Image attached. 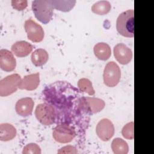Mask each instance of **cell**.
Returning a JSON list of instances; mask_svg holds the SVG:
<instances>
[{
  "label": "cell",
  "instance_id": "cell-1",
  "mask_svg": "<svg viewBox=\"0 0 154 154\" xmlns=\"http://www.w3.org/2000/svg\"><path fill=\"white\" fill-rule=\"evenodd\" d=\"M35 17L42 23L46 24L52 19L54 8L53 0H35L32 3Z\"/></svg>",
  "mask_w": 154,
  "mask_h": 154
},
{
  "label": "cell",
  "instance_id": "cell-2",
  "mask_svg": "<svg viewBox=\"0 0 154 154\" xmlns=\"http://www.w3.org/2000/svg\"><path fill=\"white\" fill-rule=\"evenodd\" d=\"M133 10H128L123 11L117 17L116 28L118 32L126 37H133L134 35Z\"/></svg>",
  "mask_w": 154,
  "mask_h": 154
},
{
  "label": "cell",
  "instance_id": "cell-3",
  "mask_svg": "<svg viewBox=\"0 0 154 154\" xmlns=\"http://www.w3.org/2000/svg\"><path fill=\"white\" fill-rule=\"evenodd\" d=\"M37 119L43 125L49 126L55 123L57 113L54 107L48 103L37 105L35 110Z\"/></svg>",
  "mask_w": 154,
  "mask_h": 154
},
{
  "label": "cell",
  "instance_id": "cell-4",
  "mask_svg": "<svg viewBox=\"0 0 154 154\" xmlns=\"http://www.w3.org/2000/svg\"><path fill=\"white\" fill-rule=\"evenodd\" d=\"M21 77L17 73L10 75L0 81V96L6 97L17 91L21 82Z\"/></svg>",
  "mask_w": 154,
  "mask_h": 154
},
{
  "label": "cell",
  "instance_id": "cell-5",
  "mask_svg": "<svg viewBox=\"0 0 154 154\" xmlns=\"http://www.w3.org/2000/svg\"><path fill=\"white\" fill-rule=\"evenodd\" d=\"M121 71L119 66L114 61L108 62L105 67L103 78L104 84L109 87L116 86L120 81Z\"/></svg>",
  "mask_w": 154,
  "mask_h": 154
},
{
  "label": "cell",
  "instance_id": "cell-6",
  "mask_svg": "<svg viewBox=\"0 0 154 154\" xmlns=\"http://www.w3.org/2000/svg\"><path fill=\"white\" fill-rule=\"evenodd\" d=\"M105 106V102L99 98L82 97L79 99V108L89 114H96L101 111Z\"/></svg>",
  "mask_w": 154,
  "mask_h": 154
},
{
  "label": "cell",
  "instance_id": "cell-7",
  "mask_svg": "<svg viewBox=\"0 0 154 154\" xmlns=\"http://www.w3.org/2000/svg\"><path fill=\"white\" fill-rule=\"evenodd\" d=\"M76 135L74 129L67 124H60L53 130L54 139L60 143H68L72 141Z\"/></svg>",
  "mask_w": 154,
  "mask_h": 154
},
{
  "label": "cell",
  "instance_id": "cell-8",
  "mask_svg": "<svg viewBox=\"0 0 154 154\" xmlns=\"http://www.w3.org/2000/svg\"><path fill=\"white\" fill-rule=\"evenodd\" d=\"M24 27L29 40L32 42L38 43L44 38V31L42 26L32 19H28L25 22Z\"/></svg>",
  "mask_w": 154,
  "mask_h": 154
},
{
  "label": "cell",
  "instance_id": "cell-9",
  "mask_svg": "<svg viewBox=\"0 0 154 154\" xmlns=\"http://www.w3.org/2000/svg\"><path fill=\"white\" fill-rule=\"evenodd\" d=\"M114 126L111 120L108 119H101L96 125V132L99 138L103 141L109 140L114 134Z\"/></svg>",
  "mask_w": 154,
  "mask_h": 154
},
{
  "label": "cell",
  "instance_id": "cell-10",
  "mask_svg": "<svg viewBox=\"0 0 154 154\" xmlns=\"http://www.w3.org/2000/svg\"><path fill=\"white\" fill-rule=\"evenodd\" d=\"M114 55L116 60L122 64H127L132 58V52L124 43H118L114 48Z\"/></svg>",
  "mask_w": 154,
  "mask_h": 154
},
{
  "label": "cell",
  "instance_id": "cell-11",
  "mask_svg": "<svg viewBox=\"0 0 154 154\" xmlns=\"http://www.w3.org/2000/svg\"><path fill=\"white\" fill-rule=\"evenodd\" d=\"M16 66V60L13 53L5 49L0 51V67L5 72L14 70Z\"/></svg>",
  "mask_w": 154,
  "mask_h": 154
},
{
  "label": "cell",
  "instance_id": "cell-12",
  "mask_svg": "<svg viewBox=\"0 0 154 154\" xmlns=\"http://www.w3.org/2000/svg\"><path fill=\"white\" fill-rule=\"evenodd\" d=\"M34 102L31 97H24L18 100L15 105L16 112L22 117H27L32 114Z\"/></svg>",
  "mask_w": 154,
  "mask_h": 154
},
{
  "label": "cell",
  "instance_id": "cell-13",
  "mask_svg": "<svg viewBox=\"0 0 154 154\" xmlns=\"http://www.w3.org/2000/svg\"><path fill=\"white\" fill-rule=\"evenodd\" d=\"M40 84V73H31L26 75L21 80L19 88L32 91L36 89Z\"/></svg>",
  "mask_w": 154,
  "mask_h": 154
},
{
  "label": "cell",
  "instance_id": "cell-14",
  "mask_svg": "<svg viewBox=\"0 0 154 154\" xmlns=\"http://www.w3.org/2000/svg\"><path fill=\"white\" fill-rule=\"evenodd\" d=\"M12 52L17 57L28 56L32 51L33 46L29 43L21 40L15 42L11 48Z\"/></svg>",
  "mask_w": 154,
  "mask_h": 154
},
{
  "label": "cell",
  "instance_id": "cell-15",
  "mask_svg": "<svg viewBox=\"0 0 154 154\" xmlns=\"http://www.w3.org/2000/svg\"><path fill=\"white\" fill-rule=\"evenodd\" d=\"M94 54L99 60L105 61L109 59L111 55L110 46L105 42H99L94 46Z\"/></svg>",
  "mask_w": 154,
  "mask_h": 154
},
{
  "label": "cell",
  "instance_id": "cell-16",
  "mask_svg": "<svg viewBox=\"0 0 154 154\" xmlns=\"http://www.w3.org/2000/svg\"><path fill=\"white\" fill-rule=\"evenodd\" d=\"M16 135V129L8 123L0 125V140L2 141H8L13 140Z\"/></svg>",
  "mask_w": 154,
  "mask_h": 154
},
{
  "label": "cell",
  "instance_id": "cell-17",
  "mask_svg": "<svg viewBox=\"0 0 154 154\" xmlns=\"http://www.w3.org/2000/svg\"><path fill=\"white\" fill-rule=\"evenodd\" d=\"M31 59L34 66L39 67L46 63L49 59V55L45 49L38 48L31 54Z\"/></svg>",
  "mask_w": 154,
  "mask_h": 154
},
{
  "label": "cell",
  "instance_id": "cell-18",
  "mask_svg": "<svg viewBox=\"0 0 154 154\" xmlns=\"http://www.w3.org/2000/svg\"><path fill=\"white\" fill-rule=\"evenodd\" d=\"M111 149L115 154H127L129 152L128 143L120 138H116L112 140Z\"/></svg>",
  "mask_w": 154,
  "mask_h": 154
},
{
  "label": "cell",
  "instance_id": "cell-19",
  "mask_svg": "<svg viewBox=\"0 0 154 154\" xmlns=\"http://www.w3.org/2000/svg\"><path fill=\"white\" fill-rule=\"evenodd\" d=\"M111 8V4L108 1H99L91 7V11L99 15H105L109 12Z\"/></svg>",
  "mask_w": 154,
  "mask_h": 154
},
{
  "label": "cell",
  "instance_id": "cell-20",
  "mask_svg": "<svg viewBox=\"0 0 154 154\" xmlns=\"http://www.w3.org/2000/svg\"><path fill=\"white\" fill-rule=\"evenodd\" d=\"M76 1H60V0H53V4L55 9L61 11H69L71 10L75 4Z\"/></svg>",
  "mask_w": 154,
  "mask_h": 154
},
{
  "label": "cell",
  "instance_id": "cell-21",
  "mask_svg": "<svg viewBox=\"0 0 154 154\" xmlns=\"http://www.w3.org/2000/svg\"><path fill=\"white\" fill-rule=\"evenodd\" d=\"M78 87L81 91L92 96L95 94L91 82L87 78H81L78 82Z\"/></svg>",
  "mask_w": 154,
  "mask_h": 154
},
{
  "label": "cell",
  "instance_id": "cell-22",
  "mask_svg": "<svg viewBox=\"0 0 154 154\" xmlns=\"http://www.w3.org/2000/svg\"><path fill=\"white\" fill-rule=\"evenodd\" d=\"M122 134L123 137L126 139L133 140L134 137V122H131L126 123L122 128Z\"/></svg>",
  "mask_w": 154,
  "mask_h": 154
},
{
  "label": "cell",
  "instance_id": "cell-23",
  "mask_svg": "<svg viewBox=\"0 0 154 154\" xmlns=\"http://www.w3.org/2000/svg\"><path fill=\"white\" fill-rule=\"evenodd\" d=\"M40 147L35 143H29L26 145L22 151L23 154H40Z\"/></svg>",
  "mask_w": 154,
  "mask_h": 154
},
{
  "label": "cell",
  "instance_id": "cell-24",
  "mask_svg": "<svg viewBox=\"0 0 154 154\" xmlns=\"http://www.w3.org/2000/svg\"><path fill=\"white\" fill-rule=\"evenodd\" d=\"M11 5L14 9L21 11L27 7L28 2L26 0H12Z\"/></svg>",
  "mask_w": 154,
  "mask_h": 154
},
{
  "label": "cell",
  "instance_id": "cell-25",
  "mask_svg": "<svg viewBox=\"0 0 154 154\" xmlns=\"http://www.w3.org/2000/svg\"><path fill=\"white\" fill-rule=\"evenodd\" d=\"M78 153L76 149L72 146H66L64 147H61L58 151V153H71V154H76Z\"/></svg>",
  "mask_w": 154,
  "mask_h": 154
}]
</instances>
